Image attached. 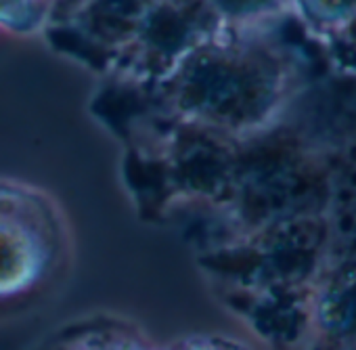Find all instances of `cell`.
<instances>
[{
  "label": "cell",
  "instance_id": "obj_1",
  "mask_svg": "<svg viewBox=\"0 0 356 350\" xmlns=\"http://www.w3.org/2000/svg\"><path fill=\"white\" fill-rule=\"evenodd\" d=\"M51 229L42 210L22 204L19 214L9 204L0 212V298L26 292L38 281L51 260Z\"/></svg>",
  "mask_w": 356,
  "mask_h": 350
},
{
  "label": "cell",
  "instance_id": "obj_2",
  "mask_svg": "<svg viewBox=\"0 0 356 350\" xmlns=\"http://www.w3.org/2000/svg\"><path fill=\"white\" fill-rule=\"evenodd\" d=\"M323 22H341L348 24L356 15V0H316Z\"/></svg>",
  "mask_w": 356,
  "mask_h": 350
},
{
  "label": "cell",
  "instance_id": "obj_3",
  "mask_svg": "<svg viewBox=\"0 0 356 350\" xmlns=\"http://www.w3.org/2000/svg\"><path fill=\"white\" fill-rule=\"evenodd\" d=\"M346 26H350V28H352V26H356V15H354V17H352V19H350V22H348ZM354 38H356V36H354Z\"/></svg>",
  "mask_w": 356,
  "mask_h": 350
}]
</instances>
